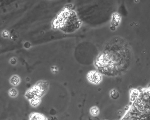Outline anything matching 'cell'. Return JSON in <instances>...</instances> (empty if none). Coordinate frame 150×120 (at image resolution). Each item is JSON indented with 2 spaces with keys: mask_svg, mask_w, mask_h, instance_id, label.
I'll return each instance as SVG.
<instances>
[{
  "mask_svg": "<svg viewBox=\"0 0 150 120\" xmlns=\"http://www.w3.org/2000/svg\"><path fill=\"white\" fill-rule=\"evenodd\" d=\"M87 78L90 82L93 84H99L102 81L101 74L96 71H90L87 74Z\"/></svg>",
  "mask_w": 150,
  "mask_h": 120,
  "instance_id": "1",
  "label": "cell"
},
{
  "mask_svg": "<svg viewBox=\"0 0 150 120\" xmlns=\"http://www.w3.org/2000/svg\"><path fill=\"white\" fill-rule=\"evenodd\" d=\"M30 120H47L46 117L40 113H32L30 116Z\"/></svg>",
  "mask_w": 150,
  "mask_h": 120,
  "instance_id": "2",
  "label": "cell"
},
{
  "mask_svg": "<svg viewBox=\"0 0 150 120\" xmlns=\"http://www.w3.org/2000/svg\"><path fill=\"white\" fill-rule=\"evenodd\" d=\"M10 82L13 86H17L20 82V78L17 75H14L12 76L10 79Z\"/></svg>",
  "mask_w": 150,
  "mask_h": 120,
  "instance_id": "3",
  "label": "cell"
},
{
  "mask_svg": "<svg viewBox=\"0 0 150 120\" xmlns=\"http://www.w3.org/2000/svg\"><path fill=\"white\" fill-rule=\"evenodd\" d=\"M139 95L138 91L135 90H132L130 92V100L131 101H134Z\"/></svg>",
  "mask_w": 150,
  "mask_h": 120,
  "instance_id": "4",
  "label": "cell"
},
{
  "mask_svg": "<svg viewBox=\"0 0 150 120\" xmlns=\"http://www.w3.org/2000/svg\"><path fill=\"white\" fill-rule=\"evenodd\" d=\"M41 100L39 97H35L30 100V104L34 107L38 106L40 104Z\"/></svg>",
  "mask_w": 150,
  "mask_h": 120,
  "instance_id": "5",
  "label": "cell"
},
{
  "mask_svg": "<svg viewBox=\"0 0 150 120\" xmlns=\"http://www.w3.org/2000/svg\"><path fill=\"white\" fill-rule=\"evenodd\" d=\"M110 95L111 98L114 100H116V99H118L119 96H120L118 91L115 89H113L110 91Z\"/></svg>",
  "mask_w": 150,
  "mask_h": 120,
  "instance_id": "6",
  "label": "cell"
},
{
  "mask_svg": "<svg viewBox=\"0 0 150 120\" xmlns=\"http://www.w3.org/2000/svg\"><path fill=\"white\" fill-rule=\"evenodd\" d=\"M90 113L93 116H97L99 113L98 108L97 107H93L90 109Z\"/></svg>",
  "mask_w": 150,
  "mask_h": 120,
  "instance_id": "7",
  "label": "cell"
},
{
  "mask_svg": "<svg viewBox=\"0 0 150 120\" xmlns=\"http://www.w3.org/2000/svg\"><path fill=\"white\" fill-rule=\"evenodd\" d=\"M9 94L10 96L11 97H16L18 95V91L15 88H11V90L9 91Z\"/></svg>",
  "mask_w": 150,
  "mask_h": 120,
  "instance_id": "8",
  "label": "cell"
},
{
  "mask_svg": "<svg viewBox=\"0 0 150 120\" xmlns=\"http://www.w3.org/2000/svg\"><path fill=\"white\" fill-rule=\"evenodd\" d=\"M113 22H114V24H116L118 25V22H120V16L118 14H114L113 15Z\"/></svg>",
  "mask_w": 150,
  "mask_h": 120,
  "instance_id": "9",
  "label": "cell"
},
{
  "mask_svg": "<svg viewBox=\"0 0 150 120\" xmlns=\"http://www.w3.org/2000/svg\"><path fill=\"white\" fill-rule=\"evenodd\" d=\"M2 35H3L4 37H8L9 34H8V32L6 31L5 30L2 33Z\"/></svg>",
  "mask_w": 150,
  "mask_h": 120,
  "instance_id": "10",
  "label": "cell"
},
{
  "mask_svg": "<svg viewBox=\"0 0 150 120\" xmlns=\"http://www.w3.org/2000/svg\"></svg>",
  "mask_w": 150,
  "mask_h": 120,
  "instance_id": "11",
  "label": "cell"
}]
</instances>
